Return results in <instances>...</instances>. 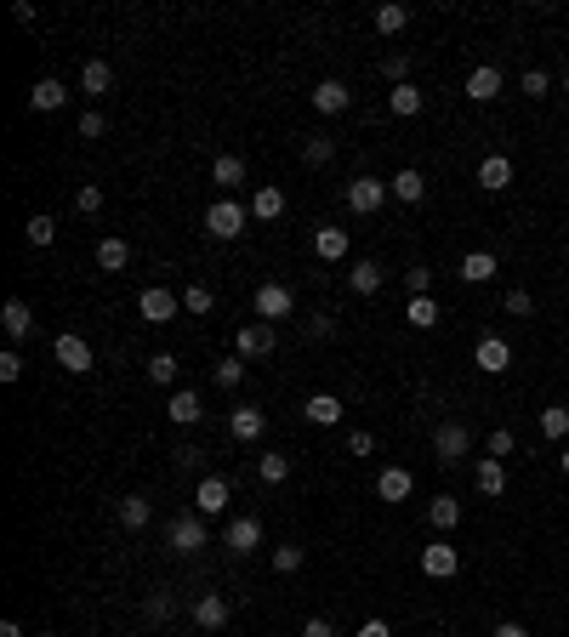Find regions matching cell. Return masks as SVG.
Returning a JSON list of instances; mask_svg holds the SVG:
<instances>
[{"label":"cell","instance_id":"cell-11","mask_svg":"<svg viewBox=\"0 0 569 637\" xmlns=\"http://www.w3.org/2000/svg\"><path fill=\"white\" fill-rule=\"evenodd\" d=\"M222 546L234 552V558H250V552L262 546V524H257V518H228V529H222Z\"/></svg>","mask_w":569,"mask_h":637},{"label":"cell","instance_id":"cell-2","mask_svg":"<svg viewBox=\"0 0 569 637\" xmlns=\"http://www.w3.org/2000/svg\"><path fill=\"white\" fill-rule=\"evenodd\" d=\"M382 205H388V182L382 177H353L348 182V211L353 217H376Z\"/></svg>","mask_w":569,"mask_h":637},{"label":"cell","instance_id":"cell-17","mask_svg":"<svg viewBox=\"0 0 569 637\" xmlns=\"http://www.w3.org/2000/svg\"><path fill=\"white\" fill-rule=\"evenodd\" d=\"M456 273H461V279H467V285H490L495 273H501V262H495V250H467Z\"/></svg>","mask_w":569,"mask_h":637},{"label":"cell","instance_id":"cell-12","mask_svg":"<svg viewBox=\"0 0 569 637\" xmlns=\"http://www.w3.org/2000/svg\"><path fill=\"white\" fill-rule=\"evenodd\" d=\"M228 433H234L240 444H257L268 433V410L262 405H234V416H228Z\"/></svg>","mask_w":569,"mask_h":637},{"label":"cell","instance_id":"cell-18","mask_svg":"<svg viewBox=\"0 0 569 637\" xmlns=\"http://www.w3.org/2000/svg\"><path fill=\"white\" fill-rule=\"evenodd\" d=\"M0 330H6V342H12V348L24 342V336L34 330V313H29V302H17V296H12V302L0 308Z\"/></svg>","mask_w":569,"mask_h":637},{"label":"cell","instance_id":"cell-55","mask_svg":"<svg viewBox=\"0 0 569 637\" xmlns=\"http://www.w3.org/2000/svg\"><path fill=\"white\" fill-rule=\"evenodd\" d=\"M103 132H109V125H103V114H80V137H86V142L103 137Z\"/></svg>","mask_w":569,"mask_h":637},{"label":"cell","instance_id":"cell-14","mask_svg":"<svg viewBox=\"0 0 569 637\" xmlns=\"http://www.w3.org/2000/svg\"><path fill=\"white\" fill-rule=\"evenodd\" d=\"M478 188H484V194L513 188V160H507V154H484V160H478Z\"/></svg>","mask_w":569,"mask_h":637},{"label":"cell","instance_id":"cell-29","mask_svg":"<svg viewBox=\"0 0 569 637\" xmlns=\"http://www.w3.org/2000/svg\"><path fill=\"white\" fill-rule=\"evenodd\" d=\"M313 257L342 262L348 257V228H319V233H313Z\"/></svg>","mask_w":569,"mask_h":637},{"label":"cell","instance_id":"cell-46","mask_svg":"<svg viewBox=\"0 0 569 637\" xmlns=\"http://www.w3.org/2000/svg\"><path fill=\"white\" fill-rule=\"evenodd\" d=\"M172 609H177L172 592H149V603H142V614H149L154 626H160V621H172Z\"/></svg>","mask_w":569,"mask_h":637},{"label":"cell","instance_id":"cell-7","mask_svg":"<svg viewBox=\"0 0 569 637\" xmlns=\"http://www.w3.org/2000/svg\"><path fill=\"white\" fill-rule=\"evenodd\" d=\"M433 450H438V461H445V466H456V461H467V450H473V433L461 427V421H445V427L433 433Z\"/></svg>","mask_w":569,"mask_h":637},{"label":"cell","instance_id":"cell-48","mask_svg":"<svg viewBox=\"0 0 569 637\" xmlns=\"http://www.w3.org/2000/svg\"><path fill=\"white\" fill-rule=\"evenodd\" d=\"M501 308H507L513 318H530V313H535V296H530V290H518V285H513L507 296H501Z\"/></svg>","mask_w":569,"mask_h":637},{"label":"cell","instance_id":"cell-45","mask_svg":"<svg viewBox=\"0 0 569 637\" xmlns=\"http://www.w3.org/2000/svg\"><path fill=\"white\" fill-rule=\"evenodd\" d=\"M302 160H308V165H330V160H336V142H330V137H308V142H302Z\"/></svg>","mask_w":569,"mask_h":637},{"label":"cell","instance_id":"cell-10","mask_svg":"<svg viewBox=\"0 0 569 637\" xmlns=\"http://www.w3.org/2000/svg\"><path fill=\"white\" fill-rule=\"evenodd\" d=\"M290 308H297V296H290V285H257V318L262 325H273V318H290Z\"/></svg>","mask_w":569,"mask_h":637},{"label":"cell","instance_id":"cell-57","mask_svg":"<svg viewBox=\"0 0 569 637\" xmlns=\"http://www.w3.org/2000/svg\"><path fill=\"white\" fill-rule=\"evenodd\" d=\"M490 637H530V626H524V621H501V626H490Z\"/></svg>","mask_w":569,"mask_h":637},{"label":"cell","instance_id":"cell-34","mask_svg":"<svg viewBox=\"0 0 569 637\" xmlns=\"http://www.w3.org/2000/svg\"><path fill=\"white\" fill-rule=\"evenodd\" d=\"M348 290H353V296H376V290H382V268H376V262H353Z\"/></svg>","mask_w":569,"mask_h":637},{"label":"cell","instance_id":"cell-42","mask_svg":"<svg viewBox=\"0 0 569 637\" xmlns=\"http://www.w3.org/2000/svg\"><path fill=\"white\" fill-rule=\"evenodd\" d=\"M74 211H80V217H97V211H103V188L97 182H80L74 188Z\"/></svg>","mask_w":569,"mask_h":637},{"label":"cell","instance_id":"cell-6","mask_svg":"<svg viewBox=\"0 0 569 637\" xmlns=\"http://www.w3.org/2000/svg\"><path fill=\"white\" fill-rule=\"evenodd\" d=\"M200 546H211V529L200 513H188V518H172V552H182V558H194Z\"/></svg>","mask_w":569,"mask_h":637},{"label":"cell","instance_id":"cell-51","mask_svg":"<svg viewBox=\"0 0 569 637\" xmlns=\"http://www.w3.org/2000/svg\"><path fill=\"white\" fill-rule=\"evenodd\" d=\"M513 450H518V438H513V427H495V433H490V456L501 461V456H513Z\"/></svg>","mask_w":569,"mask_h":637},{"label":"cell","instance_id":"cell-21","mask_svg":"<svg viewBox=\"0 0 569 637\" xmlns=\"http://www.w3.org/2000/svg\"><path fill=\"white\" fill-rule=\"evenodd\" d=\"M194 626L200 632H222L228 626V598H222V592H205V598L194 603Z\"/></svg>","mask_w":569,"mask_h":637},{"label":"cell","instance_id":"cell-61","mask_svg":"<svg viewBox=\"0 0 569 637\" xmlns=\"http://www.w3.org/2000/svg\"><path fill=\"white\" fill-rule=\"evenodd\" d=\"M564 92H569V69H564Z\"/></svg>","mask_w":569,"mask_h":637},{"label":"cell","instance_id":"cell-3","mask_svg":"<svg viewBox=\"0 0 569 637\" xmlns=\"http://www.w3.org/2000/svg\"><path fill=\"white\" fill-rule=\"evenodd\" d=\"M137 313L149 318V325H172V318L182 313V296H177V290H165V285H149V290L137 296Z\"/></svg>","mask_w":569,"mask_h":637},{"label":"cell","instance_id":"cell-25","mask_svg":"<svg viewBox=\"0 0 569 637\" xmlns=\"http://www.w3.org/2000/svg\"><path fill=\"white\" fill-rule=\"evenodd\" d=\"M388 109H393L398 120H416L421 109H427V97H421V86H410V80H405V86L388 92Z\"/></svg>","mask_w":569,"mask_h":637},{"label":"cell","instance_id":"cell-36","mask_svg":"<svg viewBox=\"0 0 569 637\" xmlns=\"http://www.w3.org/2000/svg\"><path fill=\"white\" fill-rule=\"evenodd\" d=\"M405 325H416V330H433V325H438V302H433V296H410Z\"/></svg>","mask_w":569,"mask_h":637},{"label":"cell","instance_id":"cell-20","mask_svg":"<svg viewBox=\"0 0 569 637\" xmlns=\"http://www.w3.org/2000/svg\"><path fill=\"white\" fill-rule=\"evenodd\" d=\"M467 97L473 103H495L501 97V69H495V63H478V69L467 74Z\"/></svg>","mask_w":569,"mask_h":637},{"label":"cell","instance_id":"cell-8","mask_svg":"<svg viewBox=\"0 0 569 637\" xmlns=\"http://www.w3.org/2000/svg\"><path fill=\"white\" fill-rule=\"evenodd\" d=\"M228 501H234L228 478L205 473V478H200V490H194V513H200V518H217V513H228Z\"/></svg>","mask_w":569,"mask_h":637},{"label":"cell","instance_id":"cell-31","mask_svg":"<svg viewBox=\"0 0 569 637\" xmlns=\"http://www.w3.org/2000/svg\"><path fill=\"white\" fill-rule=\"evenodd\" d=\"M165 410H172V421H177V427H194V421L205 416V405H200V393H172V405H165Z\"/></svg>","mask_w":569,"mask_h":637},{"label":"cell","instance_id":"cell-52","mask_svg":"<svg viewBox=\"0 0 569 637\" xmlns=\"http://www.w3.org/2000/svg\"><path fill=\"white\" fill-rule=\"evenodd\" d=\"M17 376H24V353L6 348V353H0V381H17Z\"/></svg>","mask_w":569,"mask_h":637},{"label":"cell","instance_id":"cell-37","mask_svg":"<svg viewBox=\"0 0 569 637\" xmlns=\"http://www.w3.org/2000/svg\"><path fill=\"white\" fill-rule=\"evenodd\" d=\"M376 29H382V34H405L410 29V6H382V12H376Z\"/></svg>","mask_w":569,"mask_h":637},{"label":"cell","instance_id":"cell-62","mask_svg":"<svg viewBox=\"0 0 569 637\" xmlns=\"http://www.w3.org/2000/svg\"><path fill=\"white\" fill-rule=\"evenodd\" d=\"M40 637H52V632H40Z\"/></svg>","mask_w":569,"mask_h":637},{"label":"cell","instance_id":"cell-28","mask_svg":"<svg viewBox=\"0 0 569 637\" xmlns=\"http://www.w3.org/2000/svg\"><path fill=\"white\" fill-rule=\"evenodd\" d=\"M125 262H132V245H125L120 233H109V240L97 245V268L103 273H125Z\"/></svg>","mask_w":569,"mask_h":637},{"label":"cell","instance_id":"cell-30","mask_svg":"<svg viewBox=\"0 0 569 637\" xmlns=\"http://www.w3.org/2000/svg\"><path fill=\"white\" fill-rule=\"evenodd\" d=\"M308 421H313V427H336V421H342V398H336V393H313L308 398Z\"/></svg>","mask_w":569,"mask_h":637},{"label":"cell","instance_id":"cell-4","mask_svg":"<svg viewBox=\"0 0 569 637\" xmlns=\"http://www.w3.org/2000/svg\"><path fill=\"white\" fill-rule=\"evenodd\" d=\"M52 353H57V365L69 370V376H86V370L97 365V358H92V342H86V336H74V330H63L57 342H52Z\"/></svg>","mask_w":569,"mask_h":637},{"label":"cell","instance_id":"cell-16","mask_svg":"<svg viewBox=\"0 0 569 637\" xmlns=\"http://www.w3.org/2000/svg\"><path fill=\"white\" fill-rule=\"evenodd\" d=\"M234 353L245 358V365H250V358H268L273 353V325H245L234 336Z\"/></svg>","mask_w":569,"mask_h":637},{"label":"cell","instance_id":"cell-39","mask_svg":"<svg viewBox=\"0 0 569 637\" xmlns=\"http://www.w3.org/2000/svg\"><path fill=\"white\" fill-rule=\"evenodd\" d=\"M177 370H182V365H177V353H154V358H149V381H160V387H172Z\"/></svg>","mask_w":569,"mask_h":637},{"label":"cell","instance_id":"cell-33","mask_svg":"<svg viewBox=\"0 0 569 637\" xmlns=\"http://www.w3.org/2000/svg\"><path fill=\"white\" fill-rule=\"evenodd\" d=\"M149 518H154V501H142V495H125L120 501V524L132 529V535H137V529H149Z\"/></svg>","mask_w":569,"mask_h":637},{"label":"cell","instance_id":"cell-1","mask_svg":"<svg viewBox=\"0 0 569 637\" xmlns=\"http://www.w3.org/2000/svg\"><path fill=\"white\" fill-rule=\"evenodd\" d=\"M245 217H250V211L222 194V200H211V211H205V233H211V240H240V233H245Z\"/></svg>","mask_w":569,"mask_h":637},{"label":"cell","instance_id":"cell-38","mask_svg":"<svg viewBox=\"0 0 569 637\" xmlns=\"http://www.w3.org/2000/svg\"><path fill=\"white\" fill-rule=\"evenodd\" d=\"M518 92L541 103L546 92H553V74H546V69H524V74H518Z\"/></svg>","mask_w":569,"mask_h":637},{"label":"cell","instance_id":"cell-49","mask_svg":"<svg viewBox=\"0 0 569 637\" xmlns=\"http://www.w3.org/2000/svg\"><path fill=\"white\" fill-rule=\"evenodd\" d=\"M405 290H410V296H433V268H421V262H416V268L405 273Z\"/></svg>","mask_w":569,"mask_h":637},{"label":"cell","instance_id":"cell-22","mask_svg":"<svg viewBox=\"0 0 569 637\" xmlns=\"http://www.w3.org/2000/svg\"><path fill=\"white\" fill-rule=\"evenodd\" d=\"M410 490H416L410 466H382V478H376V495L382 501H410Z\"/></svg>","mask_w":569,"mask_h":637},{"label":"cell","instance_id":"cell-54","mask_svg":"<svg viewBox=\"0 0 569 637\" xmlns=\"http://www.w3.org/2000/svg\"><path fill=\"white\" fill-rule=\"evenodd\" d=\"M302 637H336V632H330L325 614H308V621H302Z\"/></svg>","mask_w":569,"mask_h":637},{"label":"cell","instance_id":"cell-59","mask_svg":"<svg viewBox=\"0 0 569 637\" xmlns=\"http://www.w3.org/2000/svg\"><path fill=\"white\" fill-rule=\"evenodd\" d=\"M0 637H24V626H17V621H0Z\"/></svg>","mask_w":569,"mask_h":637},{"label":"cell","instance_id":"cell-32","mask_svg":"<svg viewBox=\"0 0 569 637\" xmlns=\"http://www.w3.org/2000/svg\"><path fill=\"white\" fill-rule=\"evenodd\" d=\"M427 524L438 529V535H450V529L461 524V501H456V495H438V501L427 506Z\"/></svg>","mask_w":569,"mask_h":637},{"label":"cell","instance_id":"cell-13","mask_svg":"<svg viewBox=\"0 0 569 637\" xmlns=\"http://www.w3.org/2000/svg\"><path fill=\"white\" fill-rule=\"evenodd\" d=\"M473 484H478V495L501 501V495H507V466H501L495 456H478V466H473Z\"/></svg>","mask_w":569,"mask_h":637},{"label":"cell","instance_id":"cell-44","mask_svg":"<svg viewBox=\"0 0 569 637\" xmlns=\"http://www.w3.org/2000/svg\"><path fill=\"white\" fill-rule=\"evenodd\" d=\"M302 564H308V552H302V546H273V569H280V575H297Z\"/></svg>","mask_w":569,"mask_h":637},{"label":"cell","instance_id":"cell-24","mask_svg":"<svg viewBox=\"0 0 569 637\" xmlns=\"http://www.w3.org/2000/svg\"><path fill=\"white\" fill-rule=\"evenodd\" d=\"M250 217H257V222H273V217H285V188L262 182L257 194H250Z\"/></svg>","mask_w":569,"mask_h":637},{"label":"cell","instance_id":"cell-26","mask_svg":"<svg viewBox=\"0 0 569 637\" xmlns=\"http://www.w3.org/2000/svg\"><path fill=\"white\" fill-rule=\"evenodd\" d=\"M80 92H86V97H103V92H114V69H109V63H103V57H92L86 69H80Z\"/></svg>","mask_w":569,"mask_h":637},{"label":"cell","instance_id":"cell-50","mask_svg":"<svg viewBox=\"0 0 569 637\" xmlns=\"http://www.w3.org/2000/svg\"><path fill=\"white\" fill-rule=\"evenodd\" d=\"M382 74L393 80V86H405V80H410V57H405V52H393V57H382Z\"/></svg>","mask_w":569,"mask_h":637},{"label":"cell","instance_id":"cell-9","mask_svg":"<svg viewBox=\"0 0 569 637\" xmlns=\"http://www.w3.org/2000/svg\"><path fill=\"white\" fill-rule=\"evenodd\" d=\"M473 365L484 376H507L513 370V348L501 342V336H478V348H473Z\"/></svg>","mask_w":569,"mask_h":637},{"label":"cell","instance_id":"cell-58","mask_svg":"<svg viewBox=\"0 0 569 637\" xmlns=\"http://www.w3.org/2000/svg\"><path fill=\"white\" fill-rule=\"evenodd\" d=\"M359 637H393V632H388V621H365V626H359Z\"/></svg>","mask_w":569,"mask_h":637},{"label":"cell","instance_id":"cell-41","mask_svg":"<svg viewBox=\"0 0 569 637\" xmlns=\"http://www.w3.org/2000/svg\"><path fill=\"white\" fill-rule=\"evenodd\" d=\"M257 478H262V484H285V478H290V456H262V461H257Z\"/></svg>","mask_w":569,"mask_h":637},{"label":"cell","instance_id":"cell-47","mask_svg":"<svg viewBox=\"0 0 569 637\" xmlns=\"http://www.w3.org/2000/svg\"><path fill=\"white\" fill-rule=\"evenodd\" d=\"M245 381V358L234 353V358H217V387H240Z\"/></svg>","mask_w":569,"mask_h":637},{"label":"cell","instance_id":"cell-5","mask_svg":"<svg viewBox=\"0 0 569 637\" xmlns=\"http://www.w3.org/2000/svg\"><path fill=\"white\" fill-rule=\"evenodd\" d=\"M461 569V552L450 546V535H438L433 546H421V575H433V581H450Z\"/></svg>","mask_w":569,"mask_h":637},{"label":"cell","instance_id":"cell-43","mask_svg":"<svg viewBox=\"0 0 569 637\" xmlns=\"http://www.w3.org/2000/svg\"><path fill=\"white\" fill-rule=\"evenodd\" d=\"M211 308H217V296H211L205 285H188V290H182V313H200V318H205Z\"/></svg>","mask_w":569,"mask_h":637},{"label":"cell","instance_id":"cell-15","mask_svg":"<svg viewBox=\"0 0 569 637\" xmlns=\"http://www.w3.org/2000/svg\"><path fill=\"white\" fill-rule=\"evenodd\" d=\"M308 97H313V109H319V114H348L353 109V92L342 86V80H319Z\"/></svg>","mask_w":569,"mask_h":637},{"label":"cell","instance_id":"cell-27","mask_svg":"<svg viewBox=\"0 0 569 637\" xmlns=\"http://www.w3.org/2000/svg\"><path fill=\"white\" fill-rule=\"evenodd\" d=\"M211 182H217L222 194H228V188H240L245 182V160L240 154H217V160H211Z\"/></svg>","mask_w":569,"mask_h":637},{"label":"cell","instance_id":"cell-40","mask_svg":"<svg viewBox=\"0 0 569 637\" xmlns=\"http://www.w3.org/2000/svg\"><path fill=\"white\" fill-rule=\"evenodd\" d=\"M24 240H29L34 250H46V245L57 240V222H52V217H29V228H24Z\"/></svg>","mask_w":569,"mask_h":637},{"label":"cell","instance_id":"cell-63","mask_svg":"<svg viewBox=\"0 0 569 637\" xmlns=\"http://www.w3.org/2000/svg\"><path fill=\"white\" fill-rule=\"evenodd\" d=\"M205 637H217V632H205Z\"/></svg>","mask_w":569,"mask_h":637},{"label":"cell","instance_id":"cell-19","mask_svg":"<svg viewBox=\"0 0 569 637\" xmlns=\"http://www.w3.org/2000/svg\"><path fill=\"white\" fill-rule=\"evenodd\" d=\"M63 103H69V86H63V80H34L29 86V109L34 114H57Z\"/></svg>","mask_w":569,"mask_h":637},{"label":"cell","instance_id":"cell-56","mask_svg":"<svg viewBox=\"0 0 569 637\" xmlns=\"http://www.w3.org/2000/svg\"><path fill=\"white\" fill-rule=\"evenodd\" d=\"M370 450H376L370 433H348V456H370Z\"/></svg>","mask_w":569,"mask_h":637},{"label":"cell","instance_id":"cell-60","mask_svg":"<svg viewBox=\"0 0 569 637\" xmlns=\"http://www.w3.org/2000/svg\"><path fill=\"white\" fill-rule=\"evenodd\" d=\"M558 466H564V473H569V444H564V450H558Z\"/></svg>","mask_w":569,"mask_h":637},{"label":"cell","instance_id":"cell-35","mask_svg":"<svg viewBox=\"0 0 569 637\" xmlns=\"http://www.w3.org/2000/svg\"><path fill=\"white\" fill-rule=\"evenodd\" d=\"M541 438H553V444L569 438V405H546L541 410Z\"/></svg>","mask_w":569,"mask_h":637},{"label":"cell","instance_id":"cell-23","mask_svg":"<svg viewBox=\"0 0 569 637\" xmlns=\"http://www.w3.org/2000/svg\"><path fill=\"white\" fill-rule=\"evenodd\" d=\"M388 194H393V200H405V205H421V200H427V177H421L416 165H405V172L388 182Z\"/></svg>","mask_w":569,"mask_h":637},{"label":"cell","instance_id":"cell-53","mask_svg":"<svg viewBox=\"0 0 569 637\" xmlns=\"http://www.w3.org/2000/svg\"><path fill=\"white\" fill-rule=\"evenodd\" d=\"M172 461H177V466H200V461H205V450H200V444H177Z\"/></svg>","mask_w":569,"mask_h":637}]
</instances>
